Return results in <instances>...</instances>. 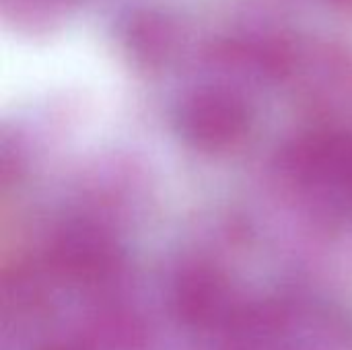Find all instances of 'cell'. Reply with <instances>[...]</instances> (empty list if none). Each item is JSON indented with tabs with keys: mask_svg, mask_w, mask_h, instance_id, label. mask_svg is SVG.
Returning <instances> with one entry per match:
<instances>
[{
	"mask_svg": "<svg viewBox=\"0 0 352 350\" xmlns=\"http://www.w3.org/2000/svg\"><path fill=\"white\" fill-rule=\"evenodd\" d=\"M336 6H342V8H352V0H332Z\"/></svg>",
	"mask_w": 352,
	"mask_h": 350,
	"instance_id": "6da1fadb",
	"label": "cell"
}]
</instances>
